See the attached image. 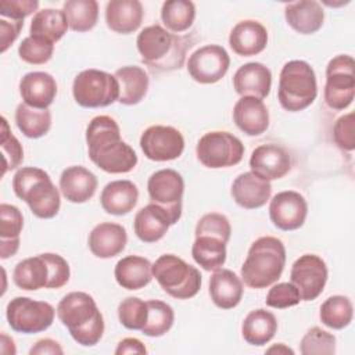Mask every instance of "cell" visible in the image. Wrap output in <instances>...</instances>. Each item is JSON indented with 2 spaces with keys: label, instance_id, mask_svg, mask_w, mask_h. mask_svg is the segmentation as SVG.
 Returning a JSON list of instances; mask_svg holds the SVG:
<instances>
[{
  "label": "cell",
  "instance_id": "cell-37",
  "mask_svg": "<svg viewBox=\"0 0 355 355\" xmlns=\"http://www.w3.org/2000/svg\"><path fill=\"white\" fill-rule=\"evenodd\" d=\"M15 123L24 136L29 139H39L51 128V112L49 108L39 110L21 103L15 110Z\"/></svg>",
  "mask_w": 355,
  "mask_h": 355
},
{
  "label": "cell",
  "instance_id": "cell-26",
  "mask_svg": "<svg viewBox=\"0 0 355 355\" xmlns=\"http://www.w3.org/2000/svg\"><path fill=\"white\" fill-rule=\"evenodd\" d=\"M139 189L130 180H112L104 186L100 204L107 214L122 216L129 214L137 204Z\"/></svg>",
  "mask_w": 355,
  "mask_h": 355
},
{
  "label": "cell",
  "instance_id": "cell-15",
  "mask_svg": "<svg viewBox=\"0 0 355 355\" xmlns=\"http://www.w3.org/2000/svg\"><path fill=\"white\" fill-rule=\"evenodd\" d=\"M290 280L297 287L301 301H313L327 282L326 262L319 255L304 254L293 263Z\"/></svg>",
  "mask_w": 355,
  "mask_h": 355
},
{
  "label": "cell",
  "instance_id": "cell-3",
  "mask_svg": "<svg viewBox=\"0 0 355 355\" xmlns=\"http://www.w3.org/2000/svg\"><path fill=\"white\" fill-rule=\"evenodd\" d=\"M286 265V247L273 236L257 239L241 266V280L251 288H265L279 280Z\"/></svg>",
  "mask_w": 355,
  "mask_h": 355
},
{
  "label": "cell",
  "instance_id": "cell-50",
  "mask_svg": "<svg viewBox=\"0 0 355 355\" xmlns=\"http://www.w3.org/2000/svg\"><path fill=\"white\" fill-rule=\"evenodd\" d=\"M39 8L37 0H1L0 14L14 21H24ZM37 12V11H36Z\"/></svg>",
  "mask_w": 355,
  "mask_h": 355
},
{
  "label": "cell",
  "instance_id": "cell-28",
  "mask_svg": "<svg viewBox=\"0 0 355 355\" xmlns=\"http://www.w3.org/2000/svg\"><path fill=\"white\" fill-rule=\"evenodd\" d=\"M284 18L295 32L311 35L322 28L324 21V10L315 0L294 1L286 4Z\"/></svg>",
  "mask_w": 355,
  "mask_h": 355
},
{
  "label": "cell",
  "instance_id": "cell-16",
  "mask_svg": "<svg viewBox=\"0 0 355 355\" xmlns=\"http://www.w3.org/2000/svg\"><path fill=\"white\" fill-rule=\"evenodd\" d=\"M308 215V204L302 194L294 190L280 191L270 200L269 218L272 223L284 232L300 229Z\"/></svg>",
  "mask_w": 355,
  "mask_h": 355
},
{
  "label": "cell",
  "instance_id": "cell-52",
  "mask_svg": "<svg viewBox=\"0 0 355 355\" xmlns=\"http://www.w3.org/2000/svg\"><path fill=\"white\" fill-rule=\"evenodd\" d=\"M61 345L51 338H42L29 349V355H62Z\"/></svg>",
  "mask_w": 355,
  "mask_h": 355
},
{
  "label": "cell",
  "instance_id": "cell-22",
  "mask_svg": "<svg viewBox=\"0 0 355 355\" xmlns=\"http://www.w3.org/2000/svg\"><path fill=\"white\" fill-rule=\"evenodd\" d=\"M233 87L241 97L251 96L263 100L272 87V72L262 62H247L236 71Z\"/></svg>",
  "mask_w": 355,
  "mask_h": 355
},
{
  "label": "cell",
  "instance_id": "cell-23",
  "mask_svg": "<svg viewBox=\"0 0 355 355\" xmlns=\"http://www.w3.org/2000/svg\"><path fill=\"white\" fill-rule=\"evenodd\" d=\"M236 126L248 136H259L269 128V111L262 100L243 96L233 107Z\"/></svg>",
  "mask_w": 355,
  "mask_h": 355
},
{
  "label": "cell",
  "instance_id": "cell-12",
  "mask_svg": "<svg viewBox=\"0 0 355 355\" xmlns=\"http://www.w3.org/2000/svg\"><path fill=\"white\" fill-rule=\"evenodd\" d=\"M150 202L161 207L175 225L182 216V202L184 193V180L175 169H159L154 172L147 182Z\"/></svg>",
  "mask_w": 355,
  "mask_h": 355
},
{
  "label": "cell",
  "instance_id": "cell-40",
  "mask_svg": "<svg viewBox=\"0 0 355 355\" xmlns=\"http://www.w3.org/2000/svg\"><path fill=\"white\" fill-rule=\"evenodd\" d=\"M354 306L348 297L331 295L320 305L319 318L330 329L341 330L352 322Z\"/></svg>",
  "mask_w": 355,
  "mask_h": 355
},
{
  "label": "cell",
  "instance_id": "cell-14",
  "mask_svg": "<svg viewBox=\"0 0 355 355\" xmlns=\"http://www.w3.org/2000/svg\"><path fill=\"white\" fill-rule=\"evenodd\" d=\"M230 67L227 51L219 44H205L197 49L187 60V72L201 85L219 82Z\"/></svg>",
  "mask_w": 355,
  "mask_h": 355
},
{
  "label": "cell",
  "instance_id": "cell-49",
  "mask_svg": "<svg viewBox=\"0 0 355 355\" xmlns=\"http://www.w3.org/2000/svg\"><path fill=\"white\" fill-rule=\"evenodd\" d=\"M43 257L47 261L50 269V282L47 288H61L68 283L71 276L68 262L61 255L54 252H44Z\"/></svg>",
  "mask_w": 355,
  "mask_h": 355
},
{
  "label": "cell",
  "instance_id": "cell-46",
  "mask_svg": "<svg viewBox=\"0 0 355 355\" xmlns=\"http://www.w3.org/2000/svg\"><path fill=\"white\" fill-rule=\"evenodd\" d=\"M194 234L196 237L211 236L227 244L232 234V226L229 219L225 215L218 212H209L198 219Z\"/></svg>",
  "mask_w": 355,
  "mask_h": 355
},
{
  "label": "cell",
  "instance_id": "cell-2",
  "mask_svg": "<svg viewBox=\"0 0 355 355\" xmlns=\"http://www.w3.org/2000/svg\"><path fill=\"white\" fill-rule=\"evenodd\" d=\"M57 316L71 337L83 347L96 345L104 333L103 315L92 295L83 291L68 293L57 305Z\"/></svg>",
  "mask_w": 355,
  "mask_h": 355
},
{
  "label": "cell",
  "instance_id": "cell-4",
  "mask_svg": "<svg viewBox=\"0 0 355 355\" xmlns=\"http://www.w3.org/2000/svg\"><path fill=\"white\" fill-rule=\"evenodd\" d=\"M12 190L40 219H51L60 211V191L50 175L40 168L24 166L18 169L12 178Z\"/></svg>",
  "mask_w": 355,
  "mask_h": 355
},
{
  "label": "cell",
  "instance_id": "cell-17",
  "mask_svg": "<svg viewBox=\"0 0 355 355\" xmlns=\"http://www.w3.org/2000/svg\"><path fill=\"white\" fill-rule=\"evenodd\" d=\"M251 172L270 182L284 178L291 169V157L282 146L269 143L261 144L251 153Z\"/></svg>",
  "mask_w": 355,
  "mask_h": 355
},
{
  "label": "cell",
  "instance_id": "cell-45",
  "mask_svg": "<svg viewBox=\"0 0 355 355\" xmlns=\"http://www.w3.org/2000/svg\"><path fill=\"white\" fill-rule=\"evenodd\" d=\"M1 153H3V171L1 176L6 172L18 168L24 159V148L19 140L10 130L7 119L1 118Z\"/></svg>",
  "mask_w": 355,
  "mask_h": 355
},
{
  "label": "cell",
  "instance_id": "cell-20",
  "mask_svg": "<svg viewBox=\"0 0 355 355\" xmlns=\"http://www.w3.org/2000/svg\"><path fill=\"white\" fill-rule=\"evenodd\" d=\"M19 94L29 107L47 110L55 100L57 82L47 72H28L19 80Z\"/></svg>",
  "mask_w": 355,
  "mask_h": 355
},
{
  "label": "cell",
  "instance_id": "cell-48",
  "mask_svg": "<svg viewBox=\"0 0 355 355\" xmlns=\"http://www.w3.org/2000/svg\"><path fill=\"white\" fill-rule=\"evenodd\" d=\"M333 139L336 144L345 151H352L355 147L354 139V112L341 115L333 126Z\"/></svg>",
  "mask_w": 355,
  "mask_h": 355
},
{
  "label": "cell",
  "instance_id": "cell-42",
  "mask_svg": "<svg viewBox=\"0 0 355 355\" xmlns=\"http://www.w3.org/2000/svg\"><path fill=\"white\" fill-rule=\"evenodd\" d=\"M53 53L54 43L36 35L26 36L18 47L19 58L32 65L46 64L53 57Z\"/></svg>",
  "mask_w": 355,
  "mask_h": 355
},
{
  "label": "cell",
  "instance_id": "cell-8",
  "mask_svg": "<svg viewBox=\"0 0 355 355\" xmlns=\"http://www.w3.org/2000/svg\"><path fill=\"white\" fill-rule=\"evenodd\" d=\"M72 96L83 108L108 107L119 98V83L115 75L89 68L75 76Z\"/></svg>",
  "mask_w": 355,
  "mask_h": 355
},
{
  "label": "cell",
  "instance_id": "cell-7",
  "mask_svg": "<svg viewBox=\"0 0 355 355\" xmlns=\"http://www.w3.org/2000/svg\"><path fill=\"white\" fill-rule=\"evenodd\" d=\"M153 277L161 288L178 300L193 298L201 288V273L184 259L164 254L153 263Z\"/></svg>",
  "mask_w": 355,
  "mask_h": 355
},
{
  "label": "cell",
  "instance_id": "cell-44",
  "mask_svg": "<svg viewBox=\"0 0 355 355\" xmlns=\"http://www.w3.org/2000/svg\"><path fill=\"white\" fill-rule=\"evenodd\" d=\"M300 351L302 355H331L336 352V337L315 326L301 338Z\"/></svg>",
  "mask_w": 355,
  "mask_h": 355
},
{
  "label": "cell",
  "instance_id": "cell-19",
  "mask_svg": "<svg viewBox=\"0 0 355 355\" xmlns=\"http://www.w3.org/2000/svg\"><path fill=\"white\" fill-rule=\"evenodd\" d=\"M232 197L237 205L244 209H257L263 207L272 194L270 182L257 176L255 173H240L232 184Z\"/></svg>",
  "mask_w": 355,
  "mask_h": 355
},
{
  "label": "cell",
  "instance_id": "cell-33",
  "mask_svg": "<svg viewBox=\"0 0 355 355\" xmlns=\"http://www.w3.org/2000/svg\"><path fill=\"white\" fill-rule=\"evenodd\" d=\"M24 227L22 212L11 204H0V258L7 259L19 248V234Z\"/></svg>",
  "mask_w": 355,
  "mask_h": 355
},
{
  "label": "cell",
  "instance_id": "cell-38",
  "mask_svg": "<svg viewBox=\"0 0 355 355\" xmlns=\"http://www.w3.org/2000/svg\"><path fill=\"white\" fill-rule=\"evenodd\" d=\"M68 26L73 32L92 31L98 19V3L96 0H68L62 6Z\"/></svg>",
  "mask_w": 355,
  "mask_h": 355
},
{
  "label": "cell",
  "instance_id": "cell-13",
  "mask_svg": "<svg viewBox=\"0 0 355 355\" xmlns=\"http://www.w3.org/2000/svg\"><path fill=\"white\" fill-rule=\"evenodd\" d=\"M140 148L151 161H172L183 154L184 137L173 126L153 125L141 133Z\"/></svg>",
  "mask_w": 355,
  "mask_h": 355
},
{
  "label": "cell",
  "instance_id": "cell-6",
  "mask_svg": "<svg viewBox=\"0 0 355 355\" xmlns=\"http://www.w3.org/2000/svg\"><path fill=\"white\" fill-rule=\"evenodd\" d=\"M318 96V83L313 68L302 60L286 62L280 71L277 98L290 112L308 108Z\"/></svg>",
  "mask_w": 355,
  "mask_h": 355
},
{
  "label": "cell",
  "instance_id": "cell-32",
  "mask_svg": "<svg viewBox=\"0 0 355 355\" xmlns=\"http://www.w3.org/2000/svg\"><path fill=\"white\" fill-rule=\"evenodd\" d=\"M12 280L17 287L26 291L47 288L50 282V269L43 254L19 261L14 268Z\"/></svg>",
  "mask_w": 355,
  "mask_h": 355
},
{
  "label": "cell",
  "instance_id": "cell-11",
  "mask_svg": "<svg viewBox=\"0 0 355 355\" xmlns=\"http://www.w3.org/2000/svg\"><path fill=\"white\" fill-rule=\"evenodd\" d=\"M354 58L348 54L333 57L326 67L324 101L336 111L345 110L351 105L355 94Z\"/></svg>",
  "mask_w": 355,
  "mask_h": 355
},
{
  "label": "cell",
  "instance_id": "cell-43",
  "mask_svg": "<svg viewBox=\"0 0 355 355\" xmlns=\"http://www.w3.org/2000/svg\"><path fill=\"white\" fill-rule=\"evenodd\" d=\"M148 316L147 301L137 297H126L118 305V318L123 327L129 330H140L146 326Z\"/></svg>",
  "mask_w": 355,
  "mask_h": 355
},
{
  "label": "cell",
  "instance_id": "cell-29",
  "mask_svg": "<svg viewBox=\"0 0 355 355\" xmlns=\"http://www.w3.org/2000/svg\"><path fill=\"white\" fill-rule=\"evenodd\" d=\"M169 226H172L169 215L153 202L140 208L133 220L135 233L143 243H155L161 240L166 234Z\"/></svg>",
  "mask_w": 355,
  "mask_h": 355
},
{
  "label": "cell",
  "instance_id": "cell-35",
  "mask_svg": "<svg viewBox=\"0 0 355 355\" xmlns=\"http://www.w3.org/2000/svg\"><path fill=\"white\" fill-rule=\"evenodd\" d=\"M191 257L204 270L215 272L226 262V243L211 236H198L191 245Z\"/></svg>",
  "mask_w": 355,
  "mask_h": 355
},
{
  "label": "cell",
  "instance_id": "cell-34",
  "mask_svg": "<svg viewBox=\"0 0 355 355\" xmlns=\"http://www.w3.org/2000/svg\"><path fill=\"white\" fill-rule=\"evenodd\" d=\"M277 331L276 316L263 309L258 308L251 311L243 320L241 336L250 344L261 347L268 344Z\"/></svg>",
  "mask_w": 355,
  "mask_h": 355
},
{
  "label": "cell",
  "instance_id": "cell-18",
  "mask_svg": "<svg viewBox=\"0 0 355 355\" xmlns=\"http://www.w3.org/2000/svg\"><path fill=\"white\" fill-rule=\"evenodd\" d=\"M128 243L126 229L114 222H101L89 233L87 244L92 254L101 259L114 258L125 250Z\"/></svg>",
  "mask_w": 355,
  "mask_h": 355
},
{
  "label": "cell",
  "instance_id": "cell-39",
  "mask_svg": "<svg viewBox=\"0 0 355 355\" xmlns=\"http://www.w3.org/2000/svg\"><path fill=\"white\" fill-rule=\"evenodd\" d=\"M196 18V6L189 0H168L161 7V19L173 33L187 31Z\"/></svg>",
  "mask_w": 355,
  "mask_h": 355
},
{
  "label": "cell",
  "instance_id": "cell-36",
  "mask_svg": "<svg viewBox=\"0 0 355 355\" xmlns=\"http://www.w3.org/2000/svg\"><path fill=\"white\" fill-rule=\"evenodd\" d=\"M68 28V21L62 10L44 8L33 15L29 32L31 35L42 36L55 43L67 33Z\"/></svg>",
  "mask_w": 355,
  "mask_h": 355
},
{
  "label": "cell",
  "instance_id": "cell-1",
  "mask_svg": "<svg viewBox=\"0 0 355 355\" xmlns=\"http://www.w3.org/2000/svg\"><path fill=\"white\" fill-rule=\"evenodd\" d=\"M90 161L107 173H128L137 165L135 150L121 139L116 121L108 115L94 116L86 128Z\"/></svg>",
  "mask_w": 355,
  "mask_h": 355
},
{
  "label": "cell",
  "instance_id": "cell-41",
  "mask_svg": "<svg viewBox=\"0 0 355 355\" xmlns=\"http://www.w3.org/2000/svg\"><path fill=\"white\" fill-rule=\"evenodd\" d=\"M147 323L141 333L148 337H161L171 330L175 322V312L172 306L159 300H148Z\"/></svg>",
  "mask_w": 355,
  "mask_h": 355
},
{
  "label": "cell",
  "instance_id": "cell-47",
  "mask_svg": "<svg viewBox=\"0 0 355 355\" xmlns=\"http://www.w3.org/2000/svg\"><path fill=\"white\" fill-rule=\"evenodd\" d=\"M300 301H301V297L297 287L291 282L290 283L284 282L270 287V290L266 294L265 304L270 308L284 309V308L298 305Z\"/></svg>",
  "mask_w": 355,
  "mask_h": 355
},
{
  "label": "cell",
  "instance_id": "cell-27",
  "mask_svg": "<svg viewBox=\"0 0 355 355\" xmlns=\"http://www.w3.org/2000/svg\"><path fill=\"white\" fill-rule=\"evenodd\" d=\"M243 280L230 269H218L209 277V295L220 309L237 306L243 297Z\"/></svg>",
  "mask_w": 355,
  "mask_h": 355
},
{
  "label": "cell",
  "instance_id": "cell-30",
  "mask_svg": "<svg viewBox=\"0 0 355 355\" xmlns=\"http://www.w3.org/2000/svg\"><path fill=\"white\" fill-rule=\"evenodd\" d=\"M114 276L122 288L140 290L153 279V263L144 257L128 255L116 262Z\"/></svg>",
  "mask_w": 355,
  "mask_h": 355
},
{
  "label": "cell",
  "instance_id": "cell-24",
  "mask_svg": "<svg viewBox=\"0 0 355 355\" xmlns=\"http://www.w3.org/2000/svg\"><path fill=\"white\" fill-rule=\"evenodd\" d=\"M96 189L97 178L85 166H68L60 176V191L69 202L83 204L89 201L94 196Z\"/></svg>",
  "mask_w": 355,
  "mask_h": 355
},
{
  "label": "cell",
  "instance_id": "cell-5",
  "mask_svg": "<svg viewBox=\"0 0 355 355\" xmlns=\"http://www.w3.org/2000/svg\"><path fill=\"white\" fill-rule=\"evenodd\" d=\"M141 61L157 71L179 69L184 62L186 40L161 25L146 26L136 39Z\"/></svg>",
  "mask_w": 355,
  "mask_h": 355
},
{
  "label": "cell",
  "instance_id": "cell-53",
  "mask_svg": "<svg viewBox=\"0 0 355 355\" xmlns=\"http://www.w3.org/2000/svg\"><path fill=\"white\" fill-rule=\"evenodd\" d=\"M147 348L144 347V344L135 337H128L123 338L118 343V347L115 348V354L116 355H123V354H146Z\"/></svg>",
  "mask_w": 355,
  "mask_h": 355
},
{
  "label": "cell",
  "instance_id": "cell-54",
  "mask_svg": "<svg viewBox=\"0 0 355 355\" xmlns=\"http://www.w3.org/2000/svg\"><path fill=\"white\" fill-rule=\"evenodd\" d=\"M266 352H269V354H272V352H277V354H294V351L291 349V348H288V347H286L284 344H277V345H275V347H270Z\"/></svg>",
  "mask_w": 355,
  "mask_h": 355
},
{
  "label": "cell",
  "instance_id": "cell-31",
  "mask_svg": "<svg viewBox=\"0 0 355 355\" xmlns=\"http://www.w3.org/2000/svg\"><path fill=\"white\" fill-rule=\"evenodd\" d=\"M119 83L118 101L123 105L139 104L147 94L150 79L147 72L137 65H126L115 71Z\"/></svg>",
  "mask_w": 355,
  "mask_h": 355
},
{
  "label": "cell",
  "instance_id": "cell-10",
  "mask_svg": "<svg viewBox=\"0 0 355 355\" xmlns=\"http://www.w3.org/2000/svg\"><path fill=\"white\" fill-rule=\"evenodd\" d=\"M198 161L211 169L237 165L244 155V144L234 135L225 130H214L200 137L196 146Z\"/></svg>",
  "mask_w": 355,
  "mask_h": 355
},
{
  "label": "cell",
  "instance_id": "cell-25",
  "mask_svg": "<svg viewBox=\"0 0 355 355\" xmlns=\"http://www.w3.org/2000/svg\"><path fill=\"white\" fill-rule=\"evenodd\" d=\"M143 17L144 10L139 0H111L105 6L107 26L115 33L136 32L143 22Z\"/></svg>",
  "mask_w": 355,
  "mask_h": 355
},
{
  "label": "cell",
  "instance_id": "cell-9",
  "mask_svg": "<svg viewBox=\"0 0 355 355\" xmlns=\"http://www.w3.org/2000/svg\"><path fill=\"white\" fill-rule=\"evenodd\" d=\"M57 309L46 301H36L29 297H15L6 308V318L10 327L22 334H36L47 330Z\"/></svg>",
  "mask_w": 355,
  "mask_h": 355
},
{
  "label": "cell",
  "instance_id": "cell-51",
  "mask_svg": "<svg viewBox=\"0 0 355 355\" xmlns=\"http://www.w3.org/2000/svg\"><path fill=\"white\" fill-rule=\"evenodd\" d=\"M24 28V21H7L4 18L0 19V51L4 53L19 36L21 29Z\"/></svg>",
  "mask_w": 355,
  "mask_h": 355
},
{
  "label": "cell",
  "instance_id": "cell-21",
  "mask_svg": "<svg viewBox=\"0 0 355 355\" xmlns=\"http://www.w3.org/2000/svg\"><path fill=\"white\" fill-rule=\"evenodd\" d=\"M268 44L266 28L254 19L237 22L229 35L230 49L241 57L257 55L265 50Z\"/></svg>",
  "mask_w": 355,
  "mask_h": 355
}]
</instances>
